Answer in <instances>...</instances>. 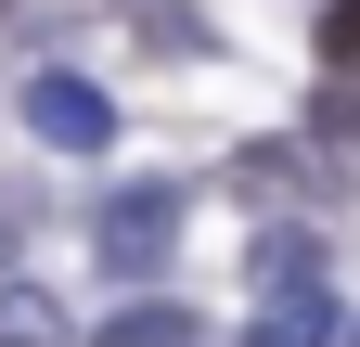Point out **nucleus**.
Returning <instances> with one entry per match:
<instances>
[{
	"label": "nucleus",
	"mask_w": 360,
	"mask_h": 347,
	"mask_svg": "<svg viewBox=\"0 0 360 347\" xmlns=\"http://www.w3.org/2000/svg\"><path fill=\"white\" fill-rule=\"evenodd\" d=\"M347 322H335V296L322 283H296V296H257V334L245 347H335Z\"/></svg>",
	"instance_id": "obj_3"
},
{
	"label": "nucleus",
	"mask_w": 360,
	"mask_h": 347,
	"mask_svg": "<svg viewBox=\"0 0 360 347\" xmlns=\"http://www.w3.org/2000/svg\"><path fill=\"white\" fill-rule=\"evenodd\" d=\"M90 244H103V270H155V257L180 244V181H129V193H103Z\"/></svg>",
	"instance_id": "obj_1"
},
{
	"label": "nucleus",
	"mask_w": 360,
	"mask_h": 347,
	"mask_svg": "<svg viewBox=\"0 0 360 347\" xmlns=\"http://www.w3.org/2000/svg\"><path fill=\"white\" fill-rule=\"evenodd\" d=\"M322 65H335V77H360V0H335V13H322Z\"/></svg>",
	"instance_id": "obj_8"
},
{
	"label": "nucleus",
	"mask_w": 360,
	"mask_h": 347,
	"mask_svg": "<svg viewBox=\"0 0 360 347\" xmlns=\"http://www.w3.org/2000/svg\"><path fill=\"white\" fill-rule=\"evenodd\" d=\"M26 129H39L52 155H103V142H116V103L90 91V77H26Z\"/></svg>",
	"instance_id": "obj_2"
},
{
	"label": "nucleus",
	"mask_w": 360,
	"mask_h": 347,
	"mask_svg": "<svg viewBox=\"0 0 360 347\" xmlns=\"http://www.w3.org/2000/svg\"><path fill=\"white\" fill-rule=\"evenodd\" d=\"M296 283H322V232H270L257 244V296H296Z\"/></svg>",
	"instance_id": "obj_5"
},
{
	"label": "nucleus",
	"mask_w": 360,
	"mask_h": 347,
	"mask_svg": "<svg viewBox=\"0 0 360 347\" xmlns=\"http://www.w3.org/2000/svg\"><path fill=\"white\" fill-rule=\"evenodd\" d=\"M0 13H13V0H0Z\"/></svg>",
	"instance_id": "obj_9"
},
{
	"label": "nucleus",
	"mask_w": 360,
	"mask_h": 347,
	"mask_svg": "<svg viewBox=\"0 0 360 347\" xmlns=\"http://www.w3.org/2000/svg\"><path fill=\"white\" fill-rule=\"evenodd\" d=\"M309 129H322V142H360V77H322V103H309Z\"/></svg>",
	"instance_id": "obj_7"
},
{
	"label": "nucleus",
	"mask_w": 360,
	"mask_h": 347,
	"mask_svg": "<svg viewBox=\"0 0 360 347\" xmlns=\"http://www.w3.org/2000/svg\"><path fill=\"white\" fill-rule=\"evenodd\" d=\"M90 347H193V309H180V296H129Z\"/></svg>",
	"instance_id": "obj_4"
},
{
	"label": "nucleus",
	"mask_w": 360,
	"mask_h": 347,
	"mask_svg": "<svg viewBox=\"0 0 360 347\" xmlns=\"http://www.w3.org/2000/svg\"><path fill=\"white\" fill-rule=\"evenodd\" d=\"M0 347H65V309L39 283H0Z\"/></svg>",
	"instance_id": "obj_6"
}]
</instances>
